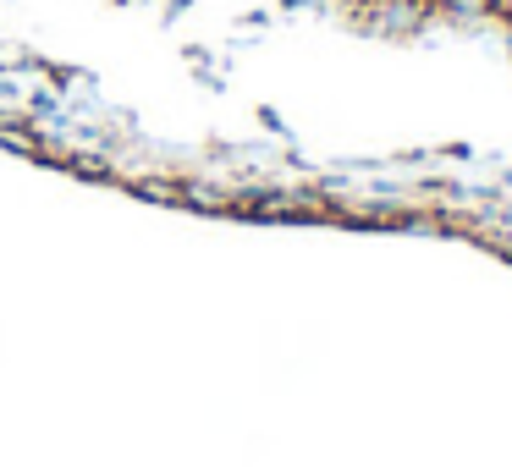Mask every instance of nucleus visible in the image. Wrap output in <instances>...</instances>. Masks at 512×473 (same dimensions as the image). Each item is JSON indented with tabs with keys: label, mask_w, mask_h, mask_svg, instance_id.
<instances>
[{
	"label": "nucleus",
	"mask_w": 512,
	"mask_h": 473,
	"mask_svg": "<svg viewBox=\"0 0 512 473\" xmlns=\"http://www.w3.org/2000/svg\"><path fill=\"white\" fill-rule=\"evenodd\" d=\"M342 28L369 39H424L441 28H474V0H320Z\"/></svg>",
	"instance_id": "nucleus-1"
},
{
	"label": "nucleus",
	"mask_w": 512,
	"mask_h": 473,
	"mask_svg": "<svg viewBox=\"0 0 512 473\" xmlns=\"http://www.w3.org/2000/svg\"><path fill=\"white\" fill-rule=\"evenodd\" d=\"M474 28L496 33V39L512 50V0H474Z\"/></svg>",
	"instance_id": "nucleus-2"
}]
</instances>
